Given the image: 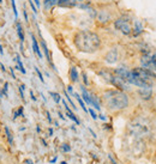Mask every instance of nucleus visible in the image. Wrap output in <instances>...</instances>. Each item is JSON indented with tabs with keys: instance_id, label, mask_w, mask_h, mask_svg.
<instances>
[{
	"instance_id": "f257e3e1",
	"label": "nucleus",
	"mask_w": 156,
	"mask_h": 164,
	"mask_svg": "<svg viewBox=\"0 0 156 164\" xmlns=\"http://www.w3.org/2000/svg\"><path fill=\"white\" fill-rule=\"evenodd\" d=\"M76 48L82 53H95L101 46V38L96 33L83 30L78 31L73 38Z\"/></svg>"
},
{
	"instance_id": "f03ea898",
	"label": "nucleus",
	"mask_w": 156,
	"mask_h": 164,
	"mask_svg": "<svg viewBox=\"0 0 156 164\" xmlns=\"http://www.w3.org/2000/svg\"><path fill=\"white\" fill-rule=\"evenodd\" d=\"M103 101L109 110L118 111L123 110L128 105V97L124 91L120 90H107L103 94Z\"/></svg>"
},
{
	"instance_id": "7ed1b4c3",
	"label": "nucleus",
	"mask_w": 156,
	"mask_h": 164,
	"mask_svg": "<svg viewBox=\"0 0 156 164\" xmlns=\"http://www.w3.org/2000/svg\"><path fill=\"white\" fill-rule=\"evenodd\" d=\"M130 130L137 137H147L150 134L151 126L144 120H136L130 125Z\"/></svg>"
},
{
	"instance_id": "20e7f679",
	"label": "nucleus",
	"mask_w": 156,
	"mask_h": 164,
	"mask_svg": "<svg viewBox=\"0 0 156 164\" xmlns=\"http://www.w3.org/2000/svg\"><path fill=\"white\" fill-rule=\"evenodd\" d=\"M114 27L115 29H118L120 33L124 35H130L132 33V25L130 23V21L126 17H120L114 22Z\"/></svg>"
},
{
	"instance_id": "39448f33",
	"label": "nucleus",
	"mask_w": 156,
	"mask_h": 164,
	"mask_svg": "<svg viewBox=\"0 0 156 164\" xmlns=\"http://www.w3.org/2000/svg\"><path fill=\"white\" fill-rule=\"evenodd\" d=\"M105 60H106V63H108V64H115L117 60H118V50H117V49H111V50L107 53Z\"/></svg>"
},
{
	"instance_id": "423d86ee",
	"label": "nucleus",
	"mask_w": 156,
	"mask_h": 164,
	"mask_svg": "<svg viewBox=\"0 0 156 164\" xmlns=\"http://www.w3.org/2000/svg\"><path fill=\"white\" fill-rule=\"evenodd\" d=\"M138 94H139L141 98L148 101V99L151 98V96H153V88H143V89H139Z\"/></svg>"
},
{
	"instance_id": "0eeeda50",
	"label": "nucleus",
	"mask_w": 156,
	"mask_h": 164,
	"mask_svg": "<svg viewBox=\"0 0 156 164\" xmlns=\"http://www.w3.org/2000/svg\"><path fill=\"white\" fill-rule=\"evenodd\" d=\"M134 27L132 28V33H133V35L134 36H138L139 34H142L143 33V24H142V22L141 21H134Z\"/></svg>"
},
{
	"instance_id": "6e6552de",
	"label": "nucleus",
	"mask_w": 156,
	"mask_h": 164,
	"mask_svg": "<svg viewBox=\"0 0 156 164\" xmlns=\"http://www.w3.org/2000/svg\"><path fill=\"white\" fill-rule=\"evenodd\" d=\"M31 40H32V48H34V52H35V54L41 59V58H42V53H41V50H40V47H38V43H37L35 36L31 35Z\"/></svg>"
},
{
	"instance_id": "1a4fd4ad",
	"label": "nucleus",
	"mask_w": 156,
	"mask_h": 164,
	"mask_svg": "<svg viewBox=\"0 0 156 164\" xmlns=\"http://www.w3.org/2000/svg\"><path fill=\"white\" fill-rule=\"evenodd\" d=\"M70 79L73 83L78 82V71H77V67H71V69H70Z\"/></svg>"
},
{
	"instance_id": "9d476101",
	"label": "nucleus",
	"mask_w": 156,
	"mask_h": 164,
	"mask_svg": "<svg viewBox=\"0 0 156 164\" xmlns=\"http://www.w3.org/2000/svg\"><path fill=\"white\" fill-rule=\"evenodd\" d=\"M43 5H45V8H46V10H51V8H53L55 5H58V0H45V1H43Z\"/></svg>"
},
{
	"instance_id": "9b49d317",
	"label": "nucleus",
	"mask_w": 156,
	"mask_h": 164,
	"mask_svg": "<svg viewBox=\"0 0 156 164\" xmlns=\"http://www.w3.org/2000/svg\"><path fill=\"white\" fill-rule=\"evenodd\" d=\"M62 102H64V105H65V108H66V110H67V116H68L71 120H73V121H75L77 125H79V120H78V119H77V117H76V116L72 114V111H71V110H70V108L67 107L66 102H65V101H62Z\"/></svg>"
},
{
	"instance_id": "f8f14e48",
	"label": "nucleus",
	"mask_w": 156,
	"mask_h": 164,
	"mask_svg": "<svg viewBox=\"0 0 156 164\" xmlns=\"http://www.w3.org/2000/svg\"><path fill=\"white\" fill-rule=\"evenodd\" d=\"M82 95H83V98L84 101L88 103V104H91V99H90V94L85 90V88L84 86H82Z\"/></svg>"
},
{
	"instance_id": "ddd939ff",
	"label": "nucleus",
	"mask_w": 156,
	"mask_h": 164,
	"mask_svg": "<svg viewBox=\"0 0 156 164\" xmlns=\"http://www.w3.org/2000/svg\"><path fill=\"white\" fill-rule=\"evenodd\" d=\"M41 43H42V48H43V52H45V55H46L47 60L49 61V64H52V60H51V55H49V50H48V48H47V44H46V42H45V41H42Z\"/></svg>"
},
{
	"instance_id": "4468645a",
	"label": "nucleus",
	"mask_w": 156,
	"mask_h": 164,
	"mask_svg": "<svg viewBox=\"0 0 156 164\" xmlns=\"http://www.w3.org/2000/svg\"><path fill=\"white\" fill-rule=\"evenodd\" d=\"M16 25H17V33H18V36H19V40L23 42L24 41V33H23V28H22V25H21V23H16Z\"/></svg>"
},
{
	"instance_id": "2eb2a0df",
	"label": "nucleus",
	"mask_w": 156,
	"mask_h": 164,
	"mask_svg": "<svg viewBox=\"0 0 156 164\" xmlns=\"http://www.w3.org/2000/svg\"><path fill=\"white\" fill-rule=\"evenodd\" d=\"M75 97L77 98V101H78V103L81 104V107H82V109L84 110V111H88V109H87V107H85V104H84V102H83V99H82V97L78 95V94H75Z\"/></svg>"
},
{
	"instance_id": "dca6fc26",
	"label": "nucleus",
	"mask_w": 156,
	"mask_h": 164,
	"mask_svg": "<svg viewBox=\"0 0 156 164\" xmlns=\"http://www.w3.org/2000/svg\"><path fill=\"white\" fill-rule=\"evenodd\" d=\"M16 60H17V64H18V69L24 74L25 73V69H24V67H23V64H22V61H21V58H19V55H17V58H16Z\"/></svg>"
},
{
	"instance_id": "f3484780",
	"label": "nucleus",
	"mask_w": 156,
	"mask_h": 164,
	"mask_svg": "<svg viewBox=\"0 0 156 164\" xmlns=\"http://www.w3.org/2000/svg\"><path fill=\"white\" fill-rule=\"evenodd\" d=\"M5 132H6V135H7V139H8V143L10 145H13V139H12V134L8 130V127H5Z\"/></svg>"
},
{
	"instance_id": "a211bd4d",
	"label": "nucleus",
	"mask_w": 156,
	"mask_h": 164,
	"mask_svg": "<svg viewBox=\"0 0 156 164\" xmlns=\"http://www.w3.org/2000/svg\"><path fill=\"white\" fill-rule=\"evenodd\" d=\"M51 95L53 96V99H54L57 103H59V102H60V99H61V98H60V95H59V94H55V92H51Z\"/></svg>"
},
{
	"instance_id": "6ab92c4d",
	"label": "nucleus",
	"mask_w": 156,
	"mask_h": 164,
	"mask_svg": "<svg viewBox=\"0 0 156 164\" xmlns=\"http://www.w3.org/2000/svg\"><path fill=\"white\" fill-rule=\"evenodd\" d=\"M22 114H23V107H21V108L13 114V119H16L17 116H19V115H22Z\"/></svg>"
},
{
	"instance_id": "aec40b11",
	"label": "nucleus",
	"mask_w": 156,
	"mask_h": 164,
	"mask_svg": "<svg viewBox=\"0 0 156 164\" xmlns=\"http://www.w3.org/2000/svg\"><path fill=\"white\" fill-rule=\"evenodd\" d=\"M11 4H12V8H13V13H15V16L17 17V7H16V1L15 0H11Z\"/></svg>"
},
{
	"instance_id": "412c9836",
	"label": "nucleus",
	"mask_w": 156,
	"mask_h": 164,
	"mask_svg": "<svg viewBox=\"0 0 156 164\" xmlns=\"http://www.w3.org/2000/svg\"><path fill=\"white\" fill-rule=\"evenodd\" d=\"M35 71H36V72H37V74H38V78H40V80H41V82H42V83H43V82H45V80H43V77H42V74H41V72H40V69H38V68H37V67H35Z\"/></svg>"
},
{
	"instance_id": "4be33fe9",
	"label": "nucleus",
	"mask_w": 156,
	"mask_h": 164,
	"mask_svg": "<svg viewBox=\"0 0 156 164\" xmlns=\"http://www.w3.org/2000/svg\"><path fill=\"white\" fill-rule=\"evenodd\" d=\"M70 150H71V147H70L67 144H64V145H62V151H65V152H68Z\"/></svg>"
},
{
	"instance_id": "5701e85b",
	"label": "nucleus",
	"mask_w": 156,
	"mask_h": 164,
	"mask_svg": "<svg viewBox=\"0 0 156 164\" xmlns=\"http://www.w3.org/2000/svg\"><path fill=\"white\" fill-rule=\"evenodd\" d=\"M89 113H90V115H91V117H93L94 120H96V119H97V115L95 114V111H94L93 109H89Z\"/></svg>"
},
{
	"instance_id": "b1692460",
	"label": "nucleus",
	"mask_w": 156,
	"mask_h": 164,
	"mask_svg": "<svg viewBox=\"0 0 156 164\" xmlns=\"http://www.w3.org/2000/svg\"><path fill=\"white\" fill-rule=\"evenodd\" d=\"M151 61H153V64L156 66V52L151 54Z\"/></svg>"
},
{
	"instance_id": "393cba45",
	"label": "nucleus",
	"mask_w": 156,
	"mask_h": 164,
	"mask_svg": "<svg viewBox=\"0 0 156 164\" xmlns=\"http://www.w3.org/2000/svg\"><path fill=\"white\" fill-rule=\"evenodd\" d=\"M29 1H30V6H31V8H32V11H34V13H37V10H36V7H35L32 0H29Z\"/></svg>"
},
{
	"instance_id": "a878e982",
	"label": "nucleus",
	"mask_w": 156,
	"mask_h": 164,
	"mask_svg": "<svg viewBox=\"0 0 156 164\" xmlns=\"http://www.w3.org/2000/svg\"><path fill=\"white\" fill-rule=\"evenodd\" d=\"M83 80H84V84L87 85V84H88V78H87V74H85V73H83Z\"/></svg>"
},
{
	"instance_id": "bb28decb",
	"label": "nucleus",
	"mask_w": 156,
	"mask_h": 164,
	"mask_svg": "<svg viewBox=\"0 0 156 164\" xmlns=\"http://www.w3.org/2000/svg\"><path fill=\"white\" fill-rule=\"evenodd\" d=\"M34 2L36 4V6H37V7H40V5H41V4H40V0H34Z\"/></svg>"
},
{
	"instance_id": "cd10ccee",
	"label": "nucleus",
	"mask_w": 156,
	"mask_h": 164,
	"mask_svg": "<svg viewBox=\"0 0 156 164\" xmlns=\"http://www.w3.org/2000/svg\"><path fill=\"white\" fill-rule=\"evenodd\" d=\"M67 90H68V92H71V94L73 92V90H72V86H71V85H70V86H67Z\"/></svg>"
},
{
	"instance_id": "c85d7f7f",
	"label": "nucleus",
	"mask_w": 156,
	"mask_h": 164,
	"mask_svg": "<svg viewBox=\"0 0 156 164\" xmlns=\"http://www.w3.org/2000/svg\"><path fill=\"white\" fill-rule=\"evenodd\" d=\"M25 163H27V164H34L31 159H27V161H25Z\"/></svg>"
},
{
	"instance_id": "c756f323",
	"label": "nucleus",
	"mask_w": 156,
	"mask_h": 164,
	"mask_svg": "<svg viewBox=\"0 0 156 164\" xmlns=\"http://www.w3.org/2000/svg\"><path fill=\"white\" fill-rule=\"evenodd\" d=\"M60 164H67V163H66V162H61Z\"/></svg>"
}]
</instances>
